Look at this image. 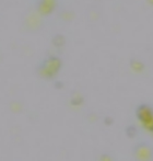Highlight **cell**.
I'll return each mask as SVG.
<instances>
[{"instance_id": "1", "label": "cell", "mask_w": 153, "mask_h": 161, "mask_svg": "<svg viewBox=\"0 0 153 161\" xmlns=\"http://www.w3.org/2000/svg\"><path fill=\"white\" fill-rule=\"evenodd\" d=\"M61 67V62L58 57H49L43 62L40 67V75L44 78L51 79L57 75Z\"/></svg>"}, {"instance_id": "2", "label": "cell", "mask_w": 153, "mask_h": 161, "mask_svg": "<svg viewBox=\"0 0 153 161\" xmlns=\"http://www.w3.org/2000/svg\"><path fill=\"white\" fill-rule=\"evenodd\" d=\"M137 115H138L139 121L142 123L143 127L147 128L149 131H152V124H153V117H152V110L150 106L142 104L137 110Z\"/></svg>"}, {"instance_id": "3", "label": "cell", "mask_w": 153, "mask_h": 161, "mask_svg": "<svg viewBox=\"0 0 153 161\" xmlns=\"http://www.w3.org/2000/svg\"><path fill=\"white\" fill-rule=\"evenodd\" d=\"M56 6V0H40L38 3V11L42 14H49L54 11Z\"/></svg>"}, {"instance_id": "4", "label": "cell", "mask_w": 153, "mask_h": 161, "mask_svg": "<svg viewBox=\"0 0 153 161\" xmlns=\"http://www.w3.org/2000/svg\"><path fill=\"white\" fill-rule=\"evenodd\" d=\"M137 155H138V157L141 158V159H145V158L150 156V149L148 148L147 146L142 145L141 147H138V153H137Z\"/></svg>"}]
</instances>
